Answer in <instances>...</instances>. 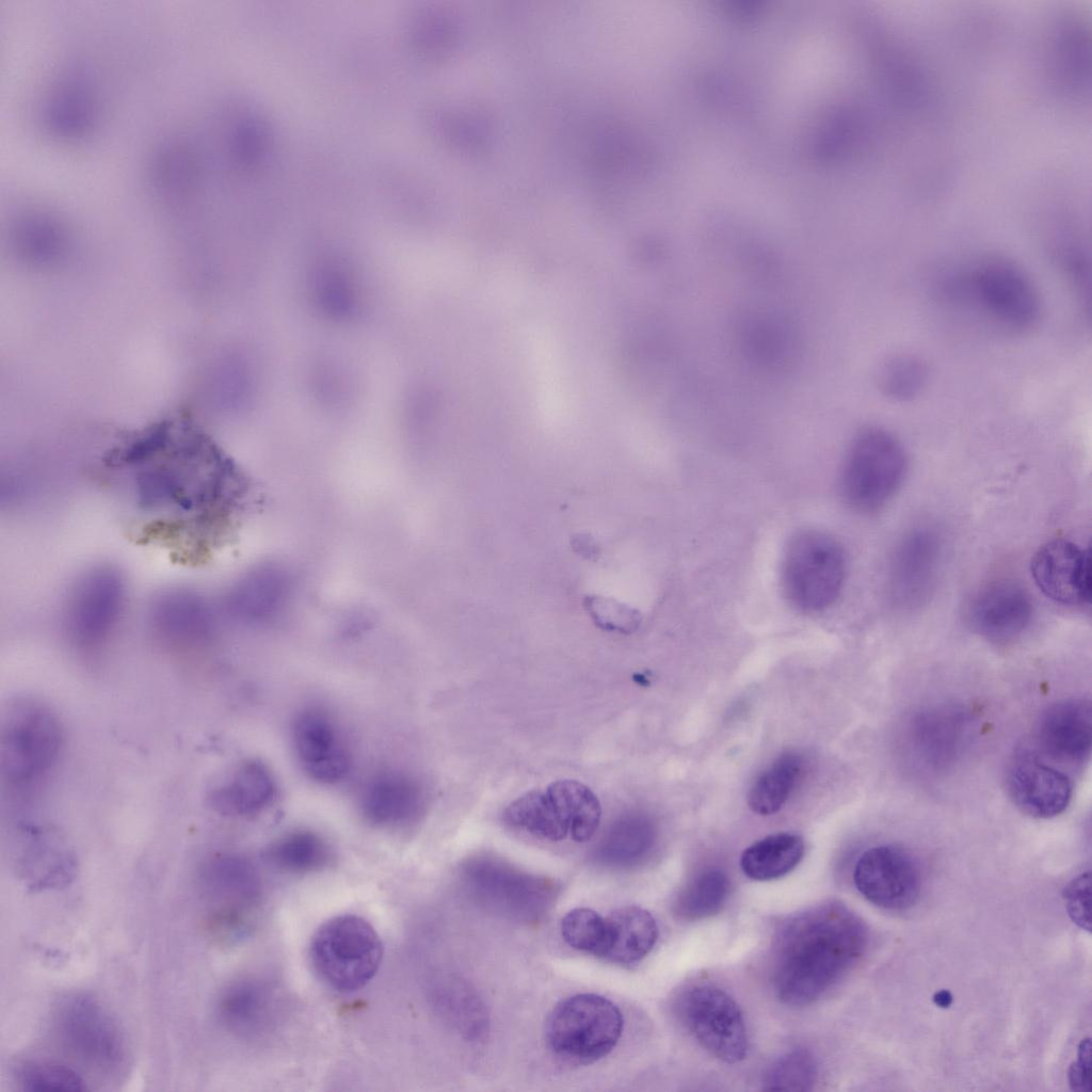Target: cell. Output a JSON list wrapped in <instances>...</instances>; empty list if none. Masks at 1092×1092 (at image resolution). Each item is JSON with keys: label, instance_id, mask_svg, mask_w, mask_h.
Here are the masks:
<instances>
[{"label": "cell", "instance_id": "cell-1", "mask_svg": "<svg viewBox=\"0 0 1092 1092\" xmlns=\"http://www.w3.org/2000/svg\"><path fill=\"white\" fill-rule=\"evenodd\" d=\"M111 467L138 514L178 537H212L246 494L234 462L191 429L148 432L115 454Z\"/></svg>", "mask_w": 1092, "mask_h": 1092}, {"label": "cell", "instance_id": "cell-2", "mask_svg": "<svg viewBox=\"0 0 1092 1092\" xmlns=\"http://www.w3.org/2000/svg\"><path fill=\"white\" fill-rule=\"evenodd\" d=\"M867 942L862 919L839 902H824L793 915L774 941L776 997L790 1007L812 1005L856 964Z\"/></svg>", "mask_w": 1092, "mask_h": 1092}, {"label": "cell", "instance_id": "cell-3", "mask_svg": "<svg viewBox=\"0 0 1092 1092\" xmlns=\"http://www.w3.org/2000/svg\"><path fill=\"white\" fill-rule=\"evenodd\" d=\"M945 290L952 300L1010 333L1032 328L1041 315L1039 292L1028 274L1002 258H986L951 275Z\"/></svg>", "mask_w": 1092, "mask_h": 1092}, {"label": "cell", "instance_id": "cell-4", "mask_svg": "<svg viewBox=\"0 0 1092 1092\" xmlns=\"http://www.w3.org/2000/svg\"><path fill=\"white\" fill-rule=\"evenodd\" d=\"M62 745V724L49 705L33 697L14 700L1 718L3 781L15 789L38 784L55 765Z\"/></svg>", "mask_w": 1092, "mask_h": 1092}, {"label": "cell", "instance_id": "cell-5", "mask_svg": "<svg viewBox=\"0 0 1092 1092\" xmlns=\"http://www.w3.org/2000/svg\"><path fill=\"white\" fill-rule=\"evenodd\" d=\"M600 819L597 796L576 780H560L544 789L529 791L502 813L507 826L546 841L569 837L585 842L597 832Z\"/></svg>", "mask_w": 1092, "mask_h": 1092}, {"label": "cell", "instance_id": "cell-6", "mask_svg": "<svg viewBox=\"0 0 1092 1092\" xmlns=\"http://www.w3.org/2000/svg\"><path fill=\"white\" fill-rule=\"evenodd\" d=\"M847 573L845 550L830 533L805 529L787 542L781 585L788 604L804 614L829 609L840 595Z\"/></svg>", "mask_w": 1092, "mask_h": 1092}, {"label": "cell", "instance_id": "cell-7", "mask_svg": "<svg viewBox=\"0 0 1092 1092\" xmlns=\"http://www.w3.org/2000/svg\"><path fill=\"white\" fill-rule=\"evenodd\" d=\"M904 448L890 432L868 427L851 440L839 476L840 494L854 511H880L898 492L906 472Z\"/></svg>", "mask_w": 1092, "mask_h": 1092}, {"label": "cell", "instance_id": "cell-8", "mask_svg": "<svg viewBox=\"0 0 1092 1092\" xmlns=\"http://www.w3.org/2000/svg\"><path fill=\"white\" fill-rule=\"evenodd\" d=\"M624 1017L610 999L582 993L560 1000L545 1024L548 1047L574 1065H589L608 1056L619 1043Z\"/></svg>", "mask_w": 1092, "mask_h": 1092}, {"label": "cell", "instance_id": "cell-9", "mask_svg": "<svg viewBox=\"0 0 1092 1092\" xmlns=\"http://www.w3.org/2000/svg\"><path fill=\"white\" fill-rule=\"evenodd\" d=\"M384 947L375 929L363 917L339 915L314 933L309 959L318 977L335 991L364 987L376 974Z\"/></svg>", "mask_w": 1092, "mask_h": 1092}, {"label": "cell", "instance_id": "cell-10", "mask_svg": "<svg viewBox=\"0 0 1092 1092\" xmlns=\"http://www.w3.org/2000/svg\"><path fill=\"white\" fill-rule=\"evenodd\" d=\"M54 1030L68 1055L90 1071L108 1078L125 1072L128 1055L124 1035L93 996L75 993L62 998L54 1012Z\"/></svg>", "mask_w": 1092, "mask_h": 1092}, {"label": "cell", "instance_id": "cell-11", "mask_svg": "<svg viewBox=\"0 0 1092 1092\" xmlns=\"http://www.w3.org/2000/svg\"><path fill=\"white\" fill-rule=\"evenodd\" d=\"M123 575L103 565L83 573L71 585L63 608V627L69 643L85 652L105 646L117 632L127 609Z\"/></svg>", "mask_w": 1092, "mask_h": 1092}, {"label": "cell", "instance_id": "cell-12", "mask_svg": "<svg viewBox=\"0 0 1092 1092\" xmlns=\"http://www.w3.org/2000/svg\"><path fill=\"white\" fill-rule=\"evenodd\" d=\"M466 887L485 905L507 916L535 920L557 894L556 884L492 855L468 858L461 868Z\"/></svg>", "mask_w": 1092, "mask_h": 1092}, {"label": "cell", "instance_id": "cell-13", "mask_svg": "<svg viewBox=\"0 0 1092 1092\" xmlns=\"http://www.w3.org/2000/svg\"><path fill=\"white\" fill-rule=\"evenodd\" d=\"M199 884L208 900L209 925L222 938H239L248 928L247 909L257 897L252 865L236 854H215L202 865Z\"/></svg>", "mask_w": 1092, "mask_h": 1092}, {"label": "cell", "instance_id": "cell-14", "mask_svg": "<svg viewBox=\"0 0 1092 1092\" xmlns=\"http://www.w3.org/2000/svg\"><path fill=\"white\" fill-rule=\"evenodd\" d=\"M681 1014L693 1037L717 1059L737 1063L745 1058V1023L736 1001L723 990L707 984L692 986L682 997Z\"/></svg>", "mask_w": 1092, "mask_h": 1092}, {"label": "cell", "instance_id": "cell-15", "mask_svg": "<svg viewBox=\"0 0 1092 1092\" xmlns=\"http://www.w3.org/2000/svg\"><path fill=\"white\" fill-rule=\"evenodd\" d=\"M853 882L869 902L893 911L912 906L921 889L917 863L908 851L893 845L863 852L854 866Z\"/></svg>", "mask_w": 1092, "mask_h": 1092}, {"label": "cell", "instance_id": "cell-16", "mask_svg": "<svg viewBox=\"0 0 1092 1092\" xmlns=\"http://www.w3.org/2000/svg\"><path fill=\"white\" fill-rule=\"evenodd\" d=\"M1037 587L1048 598L1065 606H1085L1091 600L1090 550L1066 539L1043 544L1030 562Z\"/></svg>", "mask_w": 1092, "mask_h": 1092}, {"label": "cell", "instance_id": "cell-17", "mask_svg": "<svg viewBox=\"0 0 1092 1092\" xmlns=\"http://www.w3.org/2000/svg\"><path fill=\"white\" fill-rule=\"evenodd\" d=\"M147 619L154 636L176 648L200 647L214 629L213 611L206 598L186 588L168 589L157 595Z\"/></svg>", "mask_w": 1092, "mask_h": 1092}, {"label": "cell", "instance_id": "cell-18", "mask_svg": "<svg viewBox=\"0 0 1092 1092\" xmlns=\"http://www.w3.org/2000/svg\"><path fill=\"white\" fill-rule=\"evenodd\" d=\"M1007 791L1024 814L1049 819L1063 813L1073 794V783L1064 771L1035 755L1015 759L1007 772Z\"/></svg>", "mask_w": 1092, "mask_h": 1092}, {"label": "cell", "instance_id": "cell-19", "mask_svg": "<svg viewBox=\"0 0 1092 1092\" xmlns=\"http://www.w3.org/2000/svg\"><path fill=\"white\" fill-rule=\"evenodd\" d=\"M1032 617L1027 592L1016 582L997 580L985 584L968 603L967 620L980 636L1008 642L1023 633Z\"/></svg>", "mask_w": 1092, "mask_h": 1092}, {"label": "cell", "instance_id": "cell-20", "mask_svg": "<svg viewBox=\"0 0 1092 1092\" xmlns=\"http://www.w3.org/2000/svg\"><path fill=\"white\" fill-rule=\"evenodd\" d=\"M941 553V539L930 528L914 529L901 539L889 566V585L897 603L915 606L929 595Z\"/></svg>", "mask_w": 1092, "mask_h": 1092}, {"label": "cell", "instance_id": "cell-21", "mask_svg": "<svg viewBox=\"0 0 1092 1092\" xmlns=\"http://www.w3.org/2000/svg\"><path fill=\"white\" fill-rule=\"evenodd\" d=\"M292 738L298 758L310 778L332 784L349 772L347 748L325 712L311 708L299 713L293 722Z\"/></svg>", "mask_w": 1092, "mask_h": 1092}, {"label": "cell", "instance_id": "cell-22", "mask_svg": "<svg viewBox=\"0 0 1092 1092\" xmlns=\"http://www.w3.org/2000/svg\"><path fill=\"white\" fill-rule=\"evenodd\" d=\"M1037 738L1050 759L1070 766L1086 764L1092 744L1090 702L1065 698L1051 704L1041 716Z\"/></svg>", "mask_w": 1092, "mask_h": 1092}, {"label": "cell", "instance_id": "cell-23", "mask_svg": "<svg viewBox=\"0 0 1092 1092\" xmlns=\"http://www.w3.org/2000/svg\"><path fill=\"white\" fill-rule=\"evenodd\" d=\"M18 837L17 871L29 889L60 888L73 880L75 856L55 834L39 825L23 824Z\"/></svg>", "mask_w": 1092, "mask_h": 1092}, {"label": "cell", "instance_id": "cell-24", "mask_svg": "<svg viewBox=\"0 0 1092 1092\" xmlns=\"http://www.w3.org/2000/svg\"><path fill=\"white\" fill-rule=\"evenodd\" d=\"M359 807L364 819L372 825L405 826L421 817L425 794L414 777L402 772H385L366 784Z\"/></svg>", "mask_w": 1092, "mask_h": 1092}, {"label": "cell", "instance_id": "cell-25", "mask_svg": "<svg viewBox=\"0 0 1092 1092\" xmlns=\"http://www.w3.org/2000/svg\"><path fill=\"white\" fill-rule=\"evenodd\" d=\"M276 789L274 775L266 764L245 759L207 791L206 803L221 816L250 817L273 803Z\"/></svg>", "mask_w": 1092, "mask_h": 1092}, {"label": "cell", "instance_id": "cell-26", "mask_svg": "<svg viewBox=\"0 0 1092 1092\" xmlns=\"http://www.w3.org/2000/svg\"><path fill=\"white\" fill-rule=\"evenodd\" d=\"M655 841V829L643 814L627 812L617 816L593 850V858L611 868H628L642 862Z\"/></svg>", "mask_w": 1092, "mask_h": 1092}, {"label": "cell", "instance_id": "cell-27", "mask_svg": "<svg viewBox=\"0 0 1092 1092\" xmlns=\"http://www.w3.org/2000/svg\"><path fill=\"white\" fill-rule=\"evenodd\" d=\"M606 919L608 941L604 960L631 965L644 959L656 945L658 926L645 909L637 905L622 906Z\"/></svg>", "mask_w": 1092, "mask_h": 1092}, {"label": "cell", "instance_id": "cell-28", "mask_svg": "<svg viewBox=\"0 0 1092 1092\" xmlns=\"http://www.w3.org/2000/svg\"><path fill=\"white\" fill-rule=\"evenodd\" d=\"M804 855V841L791 833H776L752 844L741 854L743 873L755 881L780 879L793 870Z\"/></svg>", "mask_w": 1092, "mask_h": 1092}, {"label": "cell", "instance_id": "cell-29", "mask_svg": "<svg viewBox=\"0 0 1092 1092\" xmlns=\"http://www.w3.org/2000/svg\"><path fill=\"white\" fill-rule=\"evenodd\" d=\"M270 865L288 873H310L326 868L333 851L319 834L299 830L272 842L264 853Z\"/></svg>", "mask_w": 1092, "mask_h": 1092}, {"label": "cell", "instance_id": "cell-30", "mask_svg": "<svg viewBox=\"0 0 1092 1092\" xmlns=\"http://www.w3.org/2000/svg\"><path fill=\"white\" fill-rule=\"evenodd\" d=\"M801 773L800 756L790 753L780 756L751 786L749 807L762 816L775 814L787 802Z\"/></svg>", "mask_w": 1092, "mask_h": 1092}, {"label": "cell", "instance_id": "cell-31", "mask_svg": "<svg viewBox=\"0 0 1092 1092\" xmlns=\"http://www.w3.org/2000/svg\"><path fill=\"white\" fill-rule=\"evenodd\" d=\"M266 996L262 987L252 980L229 984L218 1001L221 1022L231 1031L246 1033L257 1027L264 1012Z\"/></svg>", "mask_w": 1092, "mask_h": 1092}, {"label": "cell", "instance_id": "cell-32", "mask_svg": "<svg viewBox=\"0 0 1092 1092\" xmlns=\"http://www.w3.org/2000/svg\"><path fill=\"white\" fill-rule=\"evenodd\" d=\"M729 893V880L720 869L698 874L678 896L675 912L685 920H698L717 914Z\"/></svg>", "mask_w": 1092, "mask_h": 1092}, {"label": "cell", "instance_id": "cell-33", "mask_svg": "<svg viewBox=\"0 0 1092 1092\" xmlns=\"http://www.w3.org/2000/svg\"><path fill=\"white\" fill-rule=\"evenodd\" d=\"M928 382V368L918 357L898 355L888 359L879 372L882 394L895 401L905 402L918 397Z\"/></svg>", "mask_w": 1092, "mask_h": 1092}, {"label": "cell", "instance_id": "cell-34", "mask_svg": "<svg viewBox=\"0 0 1092 1092\" xmlns=\"http://www.w3.org/2000/svg\"><path fill=\"white\" fill-rule=\"evenodd\" d=\"M561 935L572 948L604 959L607 949L606 917L589 908L571 910L561 920Z\"/></svg>", "mask_w": 1092, "mask_h": 1092}, {"label": "cell", "instance_id": "cell-35", "mask_svg": "<svg viewBox=\"0 0 1092 1092\" xmlns=\"http://www.w3.org/2000/svg\"><path fill=\"white\" fill-rule=\"evenodd\" d=\"M817 1078V1065L810 1053L793 1049L777 1058L766 1072L765 1090L807 1091Z\"/></svg>", "mask_w": 1092, "mask_h": 1092}, {"label": "cell", "instance_id": "cell-36", "mask_svg": "<svg viewBox=\"0 0 1092 1092\" xmlns=\"http://www.w3.org/2000/svg\"><path fill=\"white\" fill-rule=\"evenodd\" d=\"M17 1081L26 1091L73 1090L83 1091L86 1081L66 1065L52 1062H27L16 1073Z\"/></svg>", "mask_w": 1092, "mask_h": 1092}, {"label": "cell", "instance_id": "cell-37", "mask_svg": "<svg viewBox=\"0 0 1092 1092\" xmlns=\"http://www.w3.org/2000/svg\"><path fill=\"white\" fill-rule=\"evenodd\" d=\"M584 608L594 623L604 630L630 632L640 622L635 609L612 597L589 595L584 599Z\"/></svg>", "mask_w": 1092, "mask_h": 1092}, {"label": "cell", "instance_id": "cell-38", "mask_svg": "<svg viewBox=\"0 0 1092 1092\" xmlns=\"http://www.w3.org/2000/svg\"><path fill=\"white\" fill-rule=\"evenodd\" d=\"M1090 871L1073 879L1063 890V898L1069 916L1079 928L1091 931L1090 910Z\"/></svg>", "mask_w": 1092, "mask_h": 1092}, {"label": "cell", "instance_id": "cell-39", "mask_svg": "<svg viewBox=\"0 0 1092 1092\" xmlns=\"http://www.w3.org/2000/svg\"><path fill=\"white\" fill-rule=\"evenodd\" d=\"M1069 1083L1072 1090L1089 1092L1091 1090V1040L1083 1039L1077 1051V1060L1074 1061L1067 1073Z\"/></svg>", "mask_w": 1092, "mask_h": 1092}, {"label": "cell", "instance_id": "cell-40", "mask_svg": "<svg viewBox=\"0 0 1092 1092\" xmlns=\"http://www.w3.org/2000/svg\"><path fill=\"white\" fill-rule=\"evenodd\" d=\"M572 544L576 552L587 559H593L599 556L598 544L589 534H577L574 536Z\"/></svg>", "mask_w": 1092, "mask_h": 1092}, {"label": "cell", "instance_id": "cell-41", "mask_svg": "<svg viewBox=\"0 0 1092 1092\" xmlns=\"http://www.w3.org/2000/svg\"><path fill=\"white\" fill-rule=\"evenodd\" d=\"M933 1001L941 1008H948L952 1002V995L949 991L942 990L934 994Z\"/></svg>", "mask_w": 1092, "mask_h": 1092}]
</instances>
